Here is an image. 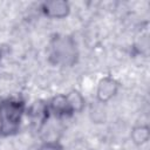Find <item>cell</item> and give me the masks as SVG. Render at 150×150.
I'll return each instance as SVG.
<instances>
[{
    "label": "cell",
    "instance_id": "7",
    "mask_svg": "<svg viewBox=\"0 0 150 150\" xmlns=\"http://www.w3.org/2000/svg\"><path fill=\"white\" fill-rule=\"evenodd\" d=\"M132 139L137 144H143L149 139V129L148 127L141 125L134 129L132 131Z\"/></svg>",
    "mask_w": 150,
    "mask_h": 150
},
{
    "label": "cell",
    "instance_id": "3",
    "mask_svg": "<svg viewBox=\"0 0 150 150\" xmlns=\"http://www.w3.org/2000/svg\"><path fill=\"white\" fill-rule=\"evenodd\" d=\"M41 9L45 15L53 19H62L69 14L70 7L67 1L63 0H53L46 1L42 4Z\"/></svg>",
    "mask_w": 150,
    "mask_h": 150
},
{
    "label": "cell",
    "instance_id": "5",
    "mask_svg": "<svg viewBox=\"0 0 150 150\" xmlns=\"http://www.w3.org/2000/svg\"><path fill=\"white\" fill-rule=\"evenodd\" d=\"M47 110L53 112L55 116H69L74 114L66 95H57L53 97L47 105Z\"/></svg>",
    "mask_w": 150,
    "mask_h": 150
},
{
    "label": "cell",
    "instance_id": "1",
    "mask_svg": "<svg viewBox=\"0 0 150 150\" xmlns=\"http://www.w3.org/2000/svg\"><path fill=\"white\" fill-rule=\"evenodd\" d=\"M76 42L69 35H55L49 45V61L53 64L70 67L77 61Z\"/></svg>",
    "mask_w": 150,
    "mask_h": 150
},
{
    "label": "cell",
    "instance_id": "6",
    "mask_svg": "<svg viewBox=\"0 0 150 150\" xmlns=\"http://www.w3.org/2000/svg\"><path fill=\"white\" fill-rule=\"evenodd\" d=\"M66 96H67L68 102H69V105H70V108H71V110L74 112L82 110V108L84 107V98H83V96L79 91L73 90V91H70Z\"/></svg>",
    "mask_w": 150,
    "mask_h": 150
},
{
    "label": "cell",
    "instance_id": "10",
    "mask_svg": "<svg viewBox=\"0 0 150 150\" xmlns=\"http://www.w3.org/2000/svg\"><path fill=\"white\" fill-rule=\"evenodd\" d=\"M1 57H2V52H1V49H0V61H1Z\"/></svg>",
    "mask_w": 150,
    "mask_h": 150
},
{
    "label": "cell",
    "instance_id": "4",
    "mask_svg": "<svg viewBox=\"0 0 150 150\" xmlns=\"http://www.w3.org/2000/svg\"><path fill=\"white\" fill-rule=\"evenodd\" d=\"M117 90H118V82L115 79L107 76L100 81V83L97 86L96 95H97L98 101L107 102L116 95Z\"/></svg>",
    "mask_w": 150,
    "mask_h": 150
},
{
    "label": "cell",
    "instance_id": "2",
    "mask_svg": "<svg viewBox=\"0 0 150 150\" xmlns=\"http://www.w3.org/2000/svg\"><path fill=\"white\" fill-rule=\"evenodd\" d=\"M25 112V103L19 100H5L0 103V116L2 121L1 135H11L19 130Z\"/></svg>",
    "mask_w": 150,
    "mask_h": 150
},
{
    "label": "cell",
    "instance_id": "9",
    "mask_svg": "<svg viewBox=\"0 0 150 150\" xmlns=\"http://www.w3.org/2000/svg\"><path fill=\"white\" fill-rule=\"evenodd\" d=\"M2 132V121H1V116H0V135Z\"/></svg>",
    "mask_w": 150,
    "mask_h": 150
},
{
    "label": "cell",
    "instance_id": "8",
    "mask_svg": "<svg viewBox=\"0 0 150 150\" xmlns=\"http://www.w3.org/2000/svg\"><path fill=\"white\" fill-rule=\"evenodd\" d=\"M39 150H63V146L57 142H46L39 148Z\"/></svg>",
    "mask_w": 150,
    "mask_h": 150
}]
</instances>
